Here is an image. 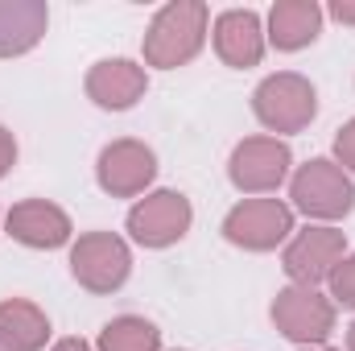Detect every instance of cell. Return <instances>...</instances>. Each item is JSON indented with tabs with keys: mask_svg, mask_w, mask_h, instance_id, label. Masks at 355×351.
<instances>
[{
	"mask_svg": "<svg viewBox=\"0 0 355 351\" xmlns=\"http://www.w3.org/2000/svg\"><path fill=\"white\" fill-rule=\"evenodd\" d=\"M50 351H95V348H91V343H83V339H58Z\"/></svg>",
	"mask_w": 355,
	"mask_h": 351,
	"instance_id": "cell-22",
	"label": "cell"
},
{
	"mask_svg": "<svg viewBox=\"0 0 355 351\" xmlns=\"http://www.w3.org/2000/svg\"><path fill=\"white\" fill-rule=\"evenodd\" d=\"M293 232V207L281 198H244L223 215L227 244L244 252H272Z\"/></svg>",
	"mask_w": 355,
	"mask_h": 351,
	"instance_id": "cell-4",
	"label": "cell"
},
{
	"mask_svg": "<svg viewBox=\"0 0 355 351\" xmlns=\"http://www.w3.org/2000/svg\"><path fill=\"white\" fill-rule=\"evenodd\" d=\"M347 351H355V323L347 327Z\"/></svg>",
	"mask_w": 355,
	"mask_h": 351,
	"instance_id": "cell-23",
	"label": "cell"
},
{
	"mask_svg": "<svg viewBox=\"0 0 355 351\" xmlns=\"http://www.w3.org/2000/svg\"><path fill=\"white\" fill-rule=\"evenodd\" d=\"M149 75L132 58H103L87 71V99L103 112H128L137 99H145Z\"/></svg>",
	"mask_w": 355,
	"mask_h": 351,
	"instance_id": "cell-11",
	"label": "cell"
},
{
	"mask_svg": "<svg viewBox=\"0 0 355 351\" xmlns=\"http://www.w3.org/2000/svg\"><path fill=\"white\" fill-rule=\"evenodd\" d=\"M327 285H331V302L335 306L355 310V252H347L343 261L335 264V273L327 277Z\"/></svg>",
	"mask_w": 355,
	"mask_h": 351,
	"instance_id": "cell-18",
	"label": "cell"
},
{
	"mask_svg": "<svg viewBox=\"0 0 355 351\" xmlns=\"http://www.w3.org/2000/svg\"><path fill=\"white\" fill-rule=\"evenodd\" d=\"M4 228H8V236L17 240V244H25V248H62V244H71V215L62 211V207H54V203H46V198H25V203H17L8 215H4Z\"/></svg>",
	"mask_w": 355,
	"mask_h": 351,
	"instance_id": "cell-13",
	"label": "cell"
},
{
	"mask_svg": "<svg viewBox=\"0 0 355 351\" xmlns=\"http://www.w3.org/2000/svg\"><path fill=\"white\" fill-rule=\"evenodd\" d=\"M347 257V236L339 232V228H327V223H314V228H306V232H297L289 244H285V273H289V281L293 285H306V289H318L331 273H335V264Z\"/></svg>",
	"mask_w": 355,
	"mask_h": 351,
	"instance_id": "cell-8",
	"label": "cell"
},
{
	"mask_svg": "<svg viewBox=\"0 0 355 351\" xmlns=\"http://www.w3.org/2000/svg\"><path fill=\"white\" fill-rule=\"evenodd\" d=\"M289 198H293V207H297L302 215H310V219H318V223L331 228L335 219L352 215L355 182L339 162L314 157V162H306V166L293 174V182H289Z\"/></svg>",
	"mask_w": 355,
	"mask_h": 351,
	"instance_id": "cell-2",
	"label": "cell"
},
{
	"mask_svg": "<svg viewBox=\"0 0 355 351\" xmlns=\"http://www.w3.org/2000/svg\"><path fill=\"white\" fill-rule=\"evenodd\" d=\"M71 273L87 293H116L132 273V252L112 232H87L71 244Z\"/></svg>",
	"mask_w": 355,
	"mask_h": 351,
	"instance_id": "cell-6",
	"label": "cell"
},
{
	"mask_svg": "<svg viewBox=\"0 0 355 351\" xmlns=\"http://www.w3.org/2000/svg\"><path fill=\"white\" fill-rule=\"evenodd\" d=\"M302 351H335V348H302Z\"/></svg>",
	"mask_w": 355,
	"mask_h": 351,
	"instance_id": "cell-24",
	"label": "cell"
},
{
	"mask_svg": "<svg viewBox=\"0 0 355 351\" xmlns=\"http://www.w3.org/2000/svg\"><path fill=\"white\" fill-rule=\"evenodd\" d=\"M50 25L46 0H0V58L29 54Z\"/></svg>",
	"mask_w": 355,
	"mask_h": 351,
	"instance_id": "cell-15",
	"label": "cell"
},
{
	"mask_svg": "<svg viewBox=\"0 0 355 351\" xmlns=\"http://www.w3.org/2000/svg\"><path fill=\"white\" fill-rule=\"evenodd\" d=\"M331 17H335L339 25H355V0H335V4H331Z\"/></svg>",
	"mask_w": 355,
	"mask_h": 351,
	"instance_id": "cell-21",
	"label": "cell"
},
{
	"mask_svg": "<svg viewBox=\"0 0 355 351\" xmlns=\"http://www.w3.org/2000/svg\"><path fill=\"white\" fill-rule=\"evenodd\" d=\"M99 351H162V331L141 314H120L99 331Z\"/></svg>",
	"mask_w": 355,
	"mask_h": 351,
	"instance_id": "cell-17",
	"label": "cell"
},
{
	"mask_svg": "<svg viewBox=\"0 0 355 351\" xmlns=\"http://www.w3.org/2000/svg\"><path fill=\"white\" fill-rule=\"evenodd\" d=\"M211 42H215V54L236 71H248L265 58V25L252 8L219 12L215 25H211Z\"/></svg>",
	"mask_w": 355,
	"mask_h": 351,
	"instance_id": "cell-12",
	"label": "cell"
},
{
	"mask_svg": "<svg viewBox=\"0 0 355 351\" xmlns=\"http://www.w3.org/2000/svg\"><path fill=\"white\" fill-rule=\"evenodd\" d=\"M335 162H339L347 174H355V116L339 128V137H335Z\"/></svg>",
	"mask_w": 355,
	"mask_h": 351,
	"instance_id": "cell-19",
	"label": "cell"
},
{
	"mask_svg": "<svg viewBox=\"0 0 355 351\" xmlns=\"http://www.w3.org/2000/svg\"><path fill=\"white\" fill-rule=\"evenodd\" d=\"M293 166V153L285 141L277 137H248L232 149V162H227V178L236 190L244 194H268L277 190Z\"/></svg>",
	"mask_w": 355,
	"mask_h": 351,
	"instance_id": "cell-9",
	"label": "cell"
},
{
	"mask_svg": "<svg viewBox=\"0 0 355 351\" xmlns=\"http://www.w3.org/2000/svg\"><path fill=\"white\" fill-rule=\"evenodd\" d=\"M268 314H272L277 331L302 348H322L327 335L335 331V302L318 289H306V285H285L272 298Z\"/></svg>",
	"mask_w": 355,
	"mask_h": 351,
	"instance_id": "cell-5",
	"label": "cell"
},
{
	"mask_svg": "<svg viewBox=\"0 0 355 351\" xmlns=\"http://www.w3.org/2000/svg\"><path fill=\"white\" fill-rule=\"evenodd\" d=\"M252 112L268 132H302L318 116V91L306 75L281 71L252 91Z\"/></svg>",
	"mask_w": 355,
	"mask_h": 351,
	"instance_id": "cell-3",
	"label": "cell"
},
{
	"mask_svg": "<svg viewBox=\"0 0 355 351\" xmlns=\"http://www.w3.org/2000/svg\"><path fill=\"white\" fill-rule=\"evenodd\" d=\"M207 33H211V12L202 0H170L145 29V62L162 71L186 67L190 58H198Z\"/></svg>",
	"mask_w": 355,
	"mask_h": 351,
	"instance_id": "cell-1",
	"label": "cell"
},
{
	"mask_svg": "<svg viewBox=\"0 0 355 351\" xmlns=\"http://www.w3.org/2000/svg\"><path fill=\"white\" fill-rule=\"evenodd\" d=\"M95 178L112 198H137L157 178V157L141 141H112L95 162Z\"/></svg>",
	"mask_w": 355,
	"mask_h": 351,
	"instance_id": "cell-10",
	"label": "cell"
},
{
	"mask_svg": "<svg viewBox=\"0 0 355 351\" xmlns=\"http://www.w3.org/2000/svg\"><path fill=\"white\" fill-rule=\"evenodd\" d=\"M124 223H128V236L141 248H170V244H178L190 232L194 211H190L186 194H178V190H153V194H145L128 211Z\"/></svg>",
	"mask_w": 355,
	"mask_h": 351,
	"instance_id": "cell-7",
	"label": "cell"
},
{
	"mask_svg": "<svg viewBox=\"0 0 355 351\" xmlns=\"http://www.w3.org/2000/svg\"><path fill=\"white\" fill-rule=\"evenodd\" d=\"M12 166H17V141H12V132L0 124V178L8 174Z\"/></svg>",
	"mask_w": 355,
	"mask_h": 351,
	"instance_id": "cell-20",
	"label": "cell"
},
{
	"mask_svg": "<svg viewBox=\"0 0 355 351\" xmlns=\"http://www.w3.org/2000/svg\"><path fill=\"white\" fill-rule=\"evenodd\" d=\"M50 339V318L25 298L0 302V351H42Z\"/></svg>",
	"mask_w": 355,
	"mask_h": 351,
	"instance_id": "cell-16",
	"label": "cell"
},
{
	"mask_svg": "<svg viewBox=\"0 0 355 351\" xmlns=\"http://www.w3.org/2000/svg\"><path fill=\"white\" fill-rule=\"evenodd\" d=\"M322 33V8L314 0H277L268 8V29H265V42L293 54V50H306L314 46Z\"/></svg>",
	"mask_w": 355,
	"mask_h": 351,
	"instance_id": "cell-14",
	"label": "cell"
}]
</instances>
